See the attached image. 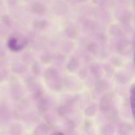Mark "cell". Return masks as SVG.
Listing matches in <instances>:
<instances>
[{
    "label": "cell",
    "instance_id": "6da1fadb",
    "mask_svg": "<svg viewBox=\"0 0 135 135\" xmlns=\"http://www.w3.org/2000/svg\"><path fill=\"white\" fill-rule=\"evenodd\" d=\"M8 46H9V48L13 50H15V51L18 50L20 49V47H21V46L18 45L17 39H16L15 38H13L9 40V42H8Z\"/></svg>",
    "mask_w": 135,
    "mask_h": 135
},
{
    "label": "cell",
    "instance_id": "7a4b0ae2",
    "mask_svg": "<svg viewBox=\"0 0 135 135\" xmlns=\"http://www.w3.org/2000/svg\"><path fill=\"white\" fill-rule=\"evenodd\" d=\"M57 135H64V134H63V133H59Z\"/></svg>",
    "mask_w": 135,
    "mask_h": 135
}]
</instances>
